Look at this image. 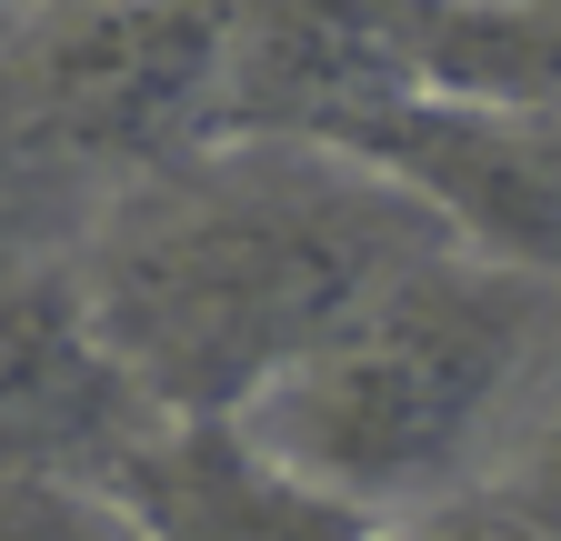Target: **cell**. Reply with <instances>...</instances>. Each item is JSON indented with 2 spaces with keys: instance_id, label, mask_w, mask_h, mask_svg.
<instances>
[{
  "instance_id": "8fae6325",
  "label": "cell",
  "mask_w": 561,
  "mask_h": 541,
  "mask_svg": "<svg viewBox=\"0 0 561 541\" xmlns=\"http://www.w3.org/2000/svg\"><path fill=\"white\" fill-rule=\"evenodd\" d=\"M481 502H502L512 521H531L541 541H561V361H551V381L531 401V422L512 431L502 471L481 482Z\"/></svg>"
},
{
  "instance_id": "30bf717a",
  "label": "cell",
  "mask_w": 561,
  "mask_h": 541,
  "mask_svg": "<svg viewBox=\"0 0 561 541\" xmlns=\"http://www.w3.org/2000/svg\"><path fill=\"white\" fill-rule=\"evenodd\" d=\"M0 541H151V531H140V511L111 482L0 471Z\"/></svg>"
},
{
  "instance_id": "7c38bea8",
  "label": "cell",
  "mask_w": 561,
  "mask_h": 541,
  "mask_svg": "<svg viewBox=\"0 0 561 541\" xmlns=\"http://www.w3.org/2000/svg\"><path fill=\"white\" fill-rule=\"evenodd\" d=\"M21 31H31V0H0V50H11Z\"/></svg>"
},
{
  "instance_id": "9c48e42d",
  "label": "cell",
  "mask_w": 561,
  "mask_h": 541,
  "mask_svg": "<svg viewBox=\"0 0 561 541\" xmlns=\"http://www.w3.org/2000/svg\"><path fill=\"white\" fill-rule=\"evenodd\" d=\"M91 211H101L91 181L50 151V130L21 91V60L0 50V251H70Z\"/></svg>"
},
{
  "instance_id": "5b68a950",
  "label": "cell",
  "mask_w": 561,
  "mask_h": 541,
  "mask_svg": "<svg viewBox=\"0 0 561 541\" xmlns=\"http://www.w3.org/2000/svg\"><path fill=\"white\" fill-rule=\"evenodd\" d=\"M171 412L111 352L70 251H0V471L111 482Z\"/></svg>"
},
{
  "instance_id": "277c9868",
  "label": "cell",
  "mask_w": 561,
  "mask_h": 541,
  "mask_svg": "<svg viewBox=\"0 0 561 541\" xmlns=\"http://www.w3.org/2000/svg\"><path fill=\"white\" fill-rule=\"evenodd\" d=\"M331 141L381 161L401 191H421L461 251L561 281V111H512V101L401 81L362 101Z\"/></svg>"
},
{
  "instance_id": "4fadbf2b",
  "label": "cell",
  "mask_w": 561,
  "mask_h": 541,
  "mask_svg": "<svg viewBox=\"0 0 561 541\" xmlns=\"http://www.w3.org/2000/svg\"><path fill=\"white\" fill-rule=\"evenodd\" d=\"M41 11H91V0H31V21H41Z\"/></svg>"
},
{
  "instance_id": "8992f818",
  "label": "cell",
  "mask_w": 561,
  "mask_h": 541,
  "mask_svg": "<svg viewBox=\"0 0 561 541\" xmlns=\"http://www.w3.org/2000/svg\"><path fill=\"white\" fill-rule=\"evenodd\" d=\"M111 492L140 511L151 541H391L371 511H351L251 422L221 412H171L111 471Z\"/></svg>"
},
{
  "instance_id": "7a4b0ae2",
  "label": "cell",
  "mask_w": 561,
  "mask_h": 541,
  "mask_svg": "<svg viewBox=\"0 0 561 541\" xmlns=\"http://www.w3.org/2000/svg\"><path fill=\"white\" fill-rule=\"evenodd\" d=\"M551 361L561 281L442 241L391 270L341 331H321V352H301L241 422L351 511L411 531L502 471Z\"/></svg>"
},
{
  "instance_id": "6da1fadb",
  "label": "cell",
  "mask_w": 561,
  "mask_h": 541,
  "mask_svg": "<svg viewBox=\"0 0 561 541\" xmlns=\"http://www.w3.org/2000/svg\"><path fill=\"white\" fill-rule=\"evenodd\" d=\"M442 241L432 200L341 141H210L121 181L70 261L161 412L241 422L301 352H321V331Z\"/></svg>"
},
{
  "instance_id": "52a82bcc",
  "label": "cell",
  "mask_w": 561,
  "mask_h": 541,
  "mask_svg": "<svg viewBox=\"0 0 561 541\" xmlns=\"http://www.w3.org/2000/svg\"><path fill=\"white\" fill-rule=\"evenodd\" d=\"M401 81V0H231V141H331Z\"/></svg>"
},
{
  "instance_id": "3957f363",
  "label": "cell",
  "mask_w": 561,
  "mask_h": 541,
  "mask_svg": "<svg viewBox=\"0 0 561 541\" xmlns=\"http://www.w3.org/2000/svg\"><path fill=\"white\" fill-rule=\"evenodd\" d=\"M21 91L50 151L111 200L121 181L231 141V0H91L41 11L21 41Z\"/></svg>"
},
{
  "instance_id": "ba28073f",
  "label": "cell",
  "mask_w": 561,
  "mask_h": 541,
  "mask_svg": "<svg viewBox=\"0 0 561 541\" xmlns=\"http://www.w3.org/2000/svg\"><path fill=\"white\" fill-rule=\"evenodd\" d=\"M411 81L561 111V0H401Z\"/></svg>"
}]
</instances>
